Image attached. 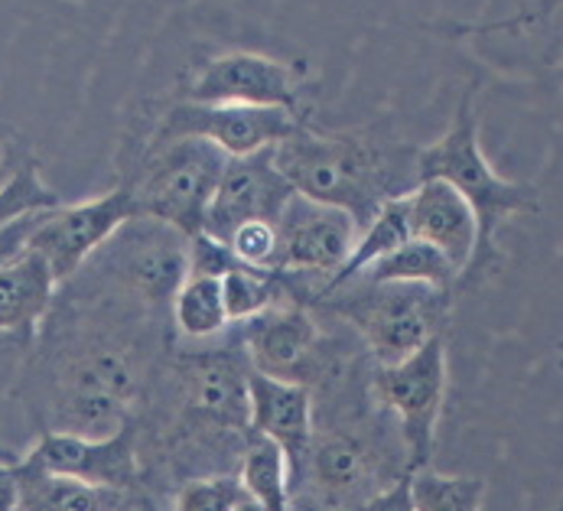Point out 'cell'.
Wrapping results in <instances>:
<instances>
[{
    "label": "cell",
    "mask_w": 563,
    "mask_h": 511,
    "mask_svg": "<svg viewBox=\"0 0 563 511\" xmlns=\"http://www.w3.org/2000/svg\"><path fill=\"white\" fill-rule=\"evenodd\" d=\"M173 320L59 287L13 398L40 433L104 440L137 424L169 355Z\"/></svg>",
    "instance_id": "1"
},
{
    "label": "cell",
    "mask_w": 563,
    "mask_h": 511,
    "mask_svg": "<svg viewBox=\"0 0 563 511\" xmlns=\"http://www.w3.org/2000/svg\"><path fill=\"white\" fill-rule=\"evenodd\" d=\"M251 365L242 340L216 348H169L137 418L144 489L176 496L209 476H239L254 440Z\"/></svg>",
    "instance_id": "2"
},
{
    "label": "cell",
    "mask_w": 563,
    "mask_h": 511,
    "mask_svg": "<svg viewBox=\"0 0 563 511\" xmlns=\"http://www.w3.org/2000/svg\"><path fill=\"white\" fill-rule=\"evenodd\" d=\"M313 401L317 433L297 496L310 492L320 511H362L410 473L401 426L375 398L372 375L362 385L358 365L313 391Z\"/></svg>",
    "instance_id": "3"
},
{
    "label": "cell",
    "mask_w": 563,
    "mask_h": 511,
    "mask_svg": "<svg viewBox=\"0 0 563 511\" xmlns=\"http://www.w3.org/2000/svg\"><path fill=\"white\" fill-rule=\"evenodd\" d=\"M274 157L297 196L349 212L358 229L391 199H404L420 186V147L382 127L320 131L300 121V127L274 147Z\"/></svg>",
    "instance_id": "4"
},
{
    "label": "cell",
    "mask_w": 563,
    "mask_h": 511,
    "mask_svg": "<svg viewBox=\"0 0 563 511\" xmlns=\"http://www.w3.org/2000/svg\"><path fill=\"white\" fill-rule=\"evenodd\" d=\"M420 182L440 179L450 182L476 212L479 222V248L470 264V270L460 277V287H476L498 267V232L511 215H531L541 209V196L531 182L505 179L492 170L479 144V118H476V88L463 91L450 131L430 144L420 147L417 157Z\"/></svg>",
    "instance_id": "5"
},
{
    "label": "cell",
    "mask_w": 563,
    "mask_h": 511,
    "mask_svg": "<svg viewBox=\"0 0 563 511\" xmlns=\"http://www.w3.org/2000/svg\"><path fill=\"white\" fill-rule=\"evenodd\" d=\"M189 242L166 222L134 215L63 287L173 320V300L189 280Z\"/></svg>",
    "instance_id": "6"
},
{
    "label": "cell",
    "mask_w": 563,
    "mask_h": 511,
    "mask_svg": "<svg viewBox=\"0 0 563 511\" xmlns=\"http://www.w3.org/2000/svg\"><path fill=\"white\" fill-rule=\"evenodd\" d=\"M313 310L349 323L372 365L388 368L410 358L437 336H446L453 290L352 280L339 290L322 293Z\"/></svg>",
    "instance_id": "7"
},
{
    "label": "cell",
    "mask_w": 563,
    "mask_h": 511,
    "mask_svg": "<svg viewBox=\"0 0 563 511\" xmlns=\"http://www.w3.org/2000/svg\"><path fill=\"white\" fill-rule=\"evenodd\" d=\"M229 160L232 157L216 144L196 137L166 141L144 151H121L118 186L131 189L137 215L166 222L196 238L206 235V215Z\"/></svg>",
    "instance_id": "8"
},
{
    "label": "cell",
    "mask_w": 563,
    "mask_h": 511,
    "mask_svg": "<svg viewBox=\"0 0 563 511\" xmlns=\"http://www.w3.org/2000/svg\"><path fill=\"white\" fill-rule=\"evenodd\" d=\"M239 340L251 371L274 381L303 385L310 391H320L355 365V355L345 345L335 352V336L322 333L313 307L303 303H277L244 323Z\"/></svg>",
    "instance_id": "9"
},
{
    "label": "cell",
    "mask_w": 563,
    "mask_h": 511,
    "mask_svg": "<svg viewBox=\"0 0 563 511\" xmlns=\"http://www.w3.org/2000/svg\"><path fill=\"white\" fill-rule=\"evenodd\" d=\"M300 127V118L284 108H242V104H192V101H169L154 108L147 127H134L121 151H144L154 144L196 137L216 144L232 160L254 157L284 144Z\"/></svg>",
    "instance_id": "10"
},
{
    "label": "cell",
    "mask_w": 563,
    "mask_h": 511,
    "mask_svg": "<svg viewBox=\"0 0 563 511\" xmlns=\"http://www.w3.org/2000/svg\"><path fill=\"white\" fill-rule=\"evenodd\" d=\"M446 336L427 342L420 352L388 368H372L375 398L395 414L401 426L410 473L430 469L437 449V430L446 401Z\"/></svg>",
    "instance_id": "11"
},
{
    "label": "cell",
    "mask_w": 563,
    "mask_h": 511,
    "mask_svg": "<svg viewBox=\"0 0 563 511\" xmlns=\"http://www.w3.org/2000/svg\"><path fill=\"white\" fill-rule=\"evenodd\" d=\"M16 463L23 469L76 479L85 486L124 492V496L144 489V473L137 456V424L124 426L121 433L104 440H88L73 433H40L36 443Z\"/></svg>",
    "instance_id": "12"
},
{
    "label": "cell",
    "mask_w": 563,
    "mask_h": 511,
    "mask_svg": "<svg viewBox=\"0 0 563 511\" xmlns=\"http://www.w3.org/2000/svg\"><path fill=\"white\" fill-rule=\"evenodd\" d=\"M303 69L261 56V53H222L199 66L183 86L179 101L192 104H242V108H300Z\"/></svg>",
    "instance_id": "13"
},
{
    "label": "cell",
    "mask_w": 563,
    "mask_h": 511,
    "mask_svg": "<svg viewBox=\"0 0 563 511\" xmlns=\"http://www.w3.org/2000/svg\"><path fill=\"white\" fill-rule=\"evenodd\" d=\"M137 215L134 196L128 186H114L111 192L88 199L79 205H59L46 212L43 225L36 229L30 252L43 257L59 280H73L85 267V260L95 255L124 222Z\"/></svg>",
    "instance_id": "14"
},
{
    "label": "cell",
    "mask_w": 563,
    "mask_h": 511,
    "mask_svg": "<svg viewBox=\"0 0 563 511\" xmlns=\"http://www.w3.org/2000/svg\"><path fill=\"white\" fill-rule=\"evenodd\" d=\"M362 229L358 222L332 205L313 202L307 196H294L277 219V270L303 274L325 284L345 267L349 255L355 252Z\"/></svg>",
    "instance_id": "15"
},
{
    "label": "cell",
    "mask_w": 563,
    "mask_h": 511,
    "mask_svg": "<svg viewBox=\"0 0 563 511\" xmlns=\"http://www.w3.org/2000/svg\"><path fill=\"white\" fill-rule=\"evenodd\" d=\"M294 186L277 170L274 147L254 157L229 160L206 215V235L229 245L232 235L251 222H274L294 199Z\"/></svg>",
    "instance_id": "16"
},
{
    "label": "cell",
    "mask_w": 563,
    "mask_h": 511,
    "mask_svg": "<svg viewBox=\"0 0 563 511\" xmlns=\"http://www.w3.org/2000/svg\"><path fill=\"white\" fill-rule=\"evenodd\" d=\"M247 401H251V430L271 440L284 453L287 473H290V492L297 496L303 473H307L313 433H317L313 391L303 385H287V381H274L267 375L251 371Z\"/></svg>",
    "instance_id": "17"
},
{
    "label": "cell",
    "mask_w": 563,
    "mask_h": 511,
    "mask_svg": "<svg viewBox=\"0 0 563 511\" xmlns=\"http://www.w3.org/2000/svg\"><path fill=\"white\" fill-rule=\"evenodd\" d=\"M410 229L417 242H427L446 257L463 277L479 248V222L473 205L440 179L420 182L410 196Z\"/></svg>",
    "instance_id": "18"
},
{
    "label": "cell",
    "mask_w": 563,
    "mask_h": 511,
    "mask_svg": "<svg viewBox=\"0 0 563 511\" xmlns=\"http://www.w3.org/2000/svg\"><path fill=\"white\" fill-rule=\"evenodd\" d=\"M59 293V280L36 252L0 270V333L36 340Z\"/></svg>",
    "instance_id": "19"
},
{
    "label": "cell",
    "mask_w": 563,
    "mask_h": 511,
    "mask_svg": "<svg viewBox=\"0 0 563 511\" xmlns=\"http://www.w3.org/2000/svg\"><path fill=\"white\" fill-rule=\"evenodd\" d=\"M10 476H13L16 511H118L128 499L124 492L23 469L16 459L10 463Z\"/></svg>",
    "instance_id": "20"
},
{
    "label": "cell",
    "mask_w": 563,
    "mask_h": 511,
    "mask_svg": "<svg viewBox=\"0 0 563 511\" xmlns=\"http://www.w3.org/2000/svg\"><path fill=\"white\" fill-rule=\"evenodd\" d=\"M407 242H413V229H410V202H407V196H404V199H391V202L362 229V235H358V242H355V252L349 255L345 267L325 284L322 293L352 284V280L362 277L372 264H378L382 257H388L391 252L404 248ZM320 297H317V300H320Z\"/></svg>",
    "instance_id": "21"
},
{
    "label": "cell",
    "mask_w": 563,
    "mask_h": 511,
    "mask_svg": "<svg viewBox=\"0 0 563 511\" xmlns=\"http://www.w3.org/2000/svg\"><path fill=\"white\" fill-rule=\"evenodd\" d=\"M229 310L222 297V277H189L173 300V333L189 342L222 336Z\"/></svg>",
    "instance_id": "22"
},
{
    "label": "cell",
    "mask_w": 563,
    "mask_h": 511,
    "mask_svg": "<svg viewBox=\"0 0 563 511\" xmlns=\"http://www.w3.org/2000/svg\"><path fill=\"white\" fill-rule=\"evenodd\" d=\"M355 280H368V284H420V287L453 290L460 284V274L437 248H430L427 242L413 238V242H407L398 252L382 257L378 264H372Z\"/></svg>",
    "instance_id": "23"
},
{
    "label": "cell",
    "mask_w": 563,
    "mask_h": 511,
    "mask_svg": "<svg viewBox=\"0 0 563 511\" xmlns=\"http://www.w3.org/2000/svg\"><path fill=\"white\" fill-rule=\"evenodd\" d=\"M239 479H242L244 492L264 511H294L290 509L294 492H290L287 459L271 440L254 433V440H251V446L244 453Z\"/></svg>",
    "instance_id": "24"
},
{
    "label": "cell",
    "mask_w": 563,
    "mask_h": 511,
    "mask_svg": "<svg viewBox=\"0 0 563 511\" xmlns=\"http://www.w3.org/2000/svg\"><path fill=\"white\" fill-rule=\"evenodd\" d=\"M222 297L229 310V323H251L261 313L274 310L277 303H290L287 277L280 270H254V267H232L222 277Z\"/></svg>",
    "instance_id": "25"
},
{
    "label": "cell",
    "mask_w": 563,
    "mask_h": 511,
    "mask_svg": "<svg viewBox=\"0 0 563 511\" xmlns=\"http://www.w3.org/2000/svg\"><path fill=\"white\" fill-rule=\"evenodd\" d=\"M483 476H453L437 469L413 473V502L417 511H483Z\"/></svg>",
    "instance_id": "26"
},
{
    "label": "cell",
    "mask_w": 563,
    "mask_h": 511,
    "mask_svg": "<svg viewBox=\"0 0 563 511\" xmlns=\"http://www.w3.org/2000/svg\"><path fill=\"white\" fill-rule=\"evenodd\" d=\"M59 205H63V199L53 186L43 182L40 164H30L7 186H0V229L20 222L26 215H36V212H53Z\"/></svg>",
    "instance_id": "27"
},
{
    "label": "cell",
    "mask_w": 563,
    "mask_h": 511,
    "mask_svg": "<svg viewBox=\"0 0 563 511\" xmlns=\"http://www.w3.org/2000/svg\"><path fill=\"white\" fill-rule=\"evenodd\" d=\"M244 499V486L239 476H209L183 486L173 496L169 511H235Z\"/></svg>",
    "instance_id": "28"
},
{
    "label": "cell",
    "mask_w": 563,
    "mask_h": 511,
    "mask_svg": "<svg viewBox=\"0 0 563 511\" xmlns=\"http://www.w3.org/2000/svg\"><path fill=\"white\" fill-rule=\"evenodd\" d=\"M232 255L242 260L244 267L254 270H277V255H280V242H277V225L274 222H251L242 225L232 242H229Z\"/></svg>",
    "instance_id": "29"
},
{
    "label": "cell",
    "mask_w": 563,
    "mask_h": 511,
    "mask_svg": "<svg viewBox=\"0 0 563 511\" xmlns=\"http://www.w3.org/2000/svg\"><path fill=\"white\" fill-rule=\"evenodd\" d=\"M43 219H46V212H36V215H26L7 229H0V270H7L13 260H20L30 252V242H33L36 229L43 225Z\"/></svg>",
    "instance_id": "30"
},
{
    "label": "cell",
    "mask_w": 563,
    "mask_h": 511,
    "mask_svg": "<svg viewBox=\"0 0 563 511\" xmlns=\"http://www.w3.org/2000/svg\"><path fill=\"white\" fill-rule=\"evenodd\" d=\"M36 164L30 141L23 134H16L13 127L0 124V186H7L23 167Z\"/></svg>",
    "instance_id": "31"
},
{
    "label": "cell",
    "mask_w": 563,
    "mask_h": 511,
    "mask_svg": "<svg viewBox=\"0 0 563 511\" xmlns=\"http://www.w3.org/2000/svg\"><path fill=\"white\" fill-rule=\"evenodd\" d=\"M362 511H417L413 502V473H404L385 492H378Z\"/></svg>",
    "instance_id": "32"
},
{
    "label": "cell",
    "mask_w": 563,
    "mask_h": 511,
    "mask_svg": "<svg viewBox=\"0 0 563 511\" xmlns=\"http://www.w3.org/2000/svg\"><path fill=\"white\" fill-rule=\"evenodd\" d=\"M30 345L33 340H23V336H7V333H0V368L3 365H20L23 358H26V352H30Z\"/></svg>",
    "instance_id": "33"
},
{
    "label": "cell",
    "mask_w": 563,
    "mask_h": 511,
    "mask_svg": "<svg viewBox=\"0 0 563 511\" xmlns=\"http://www.w3.org/2000/svg\"><path fill=\"white\" fill-rule=\"evenodd\" d=\"M118 511H166L161 509V496H154L151 489H137L124 499V506Z\"/></svg>",
    "instance_id": "34"
},
{
    "label": "cell",
    "mask_w": 563,
    "mask_h": 511,
    "mask_svg": "<svg viewBox=\"0 0 563 511\" xmlns=\"http://www.w3.org/2000/svg\"><path fill=\"white\" fill-rule=\"evenodd\" d=\"M235 511H264V509H261V506H257V502H254V499H251L247 492H244V499L239 502V509H235Z\"/></svg>",
    "instance_id": "35"
},
{
    "label": "cell",
    "mask_w": 563,
    "mask_h": 511,
    "mask_svg": "<svg viewBox=\"0 0 563 511\" xmlns=\"http://www.w3.org/2000/svg\"><path fill=\"white\" fill-rule=\"evenodd\" d=\"M561 365H563V342H561Z\"/></svg>",
    "instance_id": "36"
},
{
    "label": "cell",
    "mask_w": 563,
    "mask_h": 511,
    "mask_svg": "<svg viewBox=\"0 0 563 511\" xmlns=\"http://www.w3.org/2000/svg\"><path fill=\"white\" fill-rule=\"evenodd\" d=\"M558 511H563V499H561V509H558Z\"/></svg>",
    "instance_id": "37"
}]
</instances>
